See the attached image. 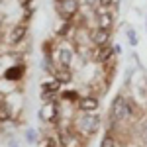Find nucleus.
I'll return each mask as SVG.
<instances>
[{
    "label": "nucleus",
    "instance_id": "obj_12",
    "mask_svg": "<svg viewBox=\"0 0 147 147\" xmlns=\"http://www.w3.org/2000/svg\"><path fill=\"white\" fill-rule=\"evenodd\" d=\"M98 28H104V30H110L112 28V24H114V18H112V14L110 12H104V14H100V18H98Z\"/></svg>",
    "mask_w": 147,
    "mask_h": 147
},
{
    "label": "nucleus",
    "instance_id": "obj_7",
    "mask_svg": "<svg viewBox=\"0 0 147 147\" xmlns=\"http://www.w3.org/2000/svg\"><path fill=\"white\" fill-rule=\"evenodd\" d=\"M39 118L45 120V122H55V120H57V106H55V102H47L45 108H43L41 114H39Z\"/></svg>",
    "mask_w": 147,
    "mask_h": 147
},
{
    "label": "nucleus",
    "instance_id": "obj_1",
    "mask_svg": "<svg viewBox=\"0 0 147 147\" xmlns=\"http://www.w3.org/2000/svg\"><path fill=\"white\" fill-rule=\"evenodd\" d=\"M129 116V102L125 100V96H116L112 102V108H110V120H112V125L116 122H122Z\"/></svg>",
    "mask_w": 147,
    "mask_h": 147
},
{
    "label": "nucleus",
    "instance_id": "obj_24",
    "mask_svg": "<svg viewBox=\"0 0 147 147\" xmlns=\"http://www.w3.org/2000/svg\"><path fill=\"white\" fill-rule=\"evenodd\" d=\"M122 51V45H114V53H120Z\"/></svg>",
    "mask_w": 147,
    "mask_h": 147
},
{
    "label": "nucleus",
    "instance_id": "obj_14",
    "mask_svg": "<svg viewBox=\"0 0 147 147\" xmlns=\"http://www.w3.org/2000/svg\"><path fill=\"white\" fill-rule=\"evenodd\" d=\"M57 80H59V82H69V80H71V71L61 67L57 71Z\"/></svg>",
    "mask_w": 147,
    "mask_h": 147
},
{
    "label": "nucleus",
    "instance_id": "obj_18",
    "mask_svg": "<svg viewBox=\"0 0 147 147\" xmlns=\"http://www.w3.org/2000/svg\"><path fill=\"white\" fill-rule=\"evenodd\" d=\"M127 39H129V45H137V37H136V32L129 28L127 30Z\"/></svg>",
    "mask_w": 147,
    "mask_h": 147
},
{
    "label": "nucleus",
    "instance_id": "obj_5",
    "mask_svg": "<svg viewBox=\"0 0 147 147\" xmlns=\"http://www.w3.org/2000/svg\"><path fill=\"white\" fill-rule=\"evenodd\" d=\"M57 59H59V65L63 69H69L71 61H73V49H69L67 45L59 47V49H57Z\"/></svg>",
    "mask_w": 147,
    "mask_h": 147
},
{
    "label": "nucleus",
    "instance_id": "obj_25",
    "mask_svg": "<svg viewBox=\"0 0 147 147\" xmlns=\"http://www.w3.org/2000/svg\"><path fill=\"white\" fill-rule=\"evenodd\" d=\"M10 147H22V145H20V143H12Z\"/></svg>",
    "mask_w": 147,
    "mask_h": 147
},
{
    "label": "nucleus",
    "instance_id": "obj_9",
    "mask_svg": "<svg viewBox=\"0 0 147 147\" xmlns=\"http://www.w3.org/2000/svg\"><path fill=\"white\" fill-rule=\"evenodd\" d=\"M26 34H28V28L24 26V24H18L14 30H12V34H10V43H20L24 37H26Z\"/></svg>",
    "mask_w": 147,
    "mask_h": 147
},
{
    "label": "nucleus",
    "instance_id": "obj_16",
    "mask_svg": "<svg viewBox=\"0 0 147 147\" xmlns=\"http://www.w3.org/2000/svg\"><path fill=\"white\" fill-rule=\"evenodd\" d=\"M100 147H116V141H114V137H112V136H104V137H102Z\"/></svg>",
    "mask_w": 147,
    "mask_h": 147
},
{
    "label": "nucleus",
    "instance_id": "obj_10",
    "mask_svg": "<svg viewBox=\"0 0 147 147\" xmlns=\"http://www.w3.org/2000/svg\"><path fill=\"white\" fill-rule=\"evenodd\" d=\"M112 55H114V47H108V45L98 47V49H96V53H94L96 61H108Z\"/></svg>",
    "mask_w": 147,
    "mask_h": 147
},
{
    "label": "nucleus",
    "instance_id": "obj_17",
    "mask_svg": "<svg viewBox=\"0 0 147 147\" xmlns=\"http://www.w3.org/2000/svg\"><path fill=\"white\" fill-rule=\"evenodd\" d=\"M61 96H63L65 100H77V98H79V94H77V92H73V90H65Z\"/></svg>",
    "mask_w": 147,
    "mask_h": 147
},
{
    "label": "nucleus",
    "instance_id": "obj_3",
    "mask_svg": "<svg viewBox=\"0 0 147 147\" xmlns=\"http://www.w3.org/2000/svg\"><path fill=\"white\" fill-rule=\"evenodd\" d=\"M79 0H55V8L59 12V16L65 18L67 22L79 12Z\"/></svg>",
    "mask_w": 147,
    "mask_h": 147
},
{
    "label": "nucleus",
    "instance_id": "obj_20",
    "mask_svg": "<svg viewBox=\"0 0 147 147\" xmlns=\"http://www.w3.org/2000/svg\"><path fill=\"white\" fill-rule=\"evenodd\" d=\"M69 30H71V24H65V26H63V28H61V32H59V34H61V35H67V32H69Z\"/></svg>",
    "mask_w": 147,
    "mask_h": 147
},
{
    "label": "nucleus",
    "instance_id": "obj_15",
    "mask_svg": "<svg viewBox=\"0 0 147 147\" xmlns=\"http://www.w3.org/2000/svg\"><path fill=\"white\" fill-rule=\"evenodd\" d=\"M26 139H28V143H35V141H37V134H35L34 127H28V131H26Z\"/></svg>",
    "mask_w": 147,
    "mask_h": 147
},
{
    "label": "nucleus",
    "instance_id": "obj_22",
    "mask_svg": "<svg viewBox=\"0 0 147 147\" xmlns=\"http://www.w3.org/2000/svg\"><path fill=\"white\" fill-rule=\"evenodd\" d=\"M96 2H98V0H84V4H86V6H94Z\"/></svg>",
    "mask_w": 147,
    "mask_h": 147
},
{
    "label": "nucleus",
    "instance_id": "obj_19",
    "mask_svg": "<svg viewBox=\"0 0 147 147\" xmlns=\"http://www.w3.org/2000/svg\"><path fill=\"white\" fill-rule=\"evenodd\" d=\"M114 2H116V0H98V4H100L102 8H106V10H108V8L112 6Z\"/></svg>",
    "mask_w": 147,
    "mask_h": 147
},
{
    "label": "nucleus",
    "instance_id": "obj_4",
    "mask_svg": "<svg viewBox=\"0 0 147 147\" xmlns=\"http://www.w3.org/2000/svg\"><path fill=\"white\" fill-rule=\"evenodd\" d=\"M92 43L96 47H102L108 43V39H110V30H104V28H96L94 32H92Z\"/></svg>",
    "mask_w": 147,
    "mask_h": 147
},
{
    "label": "nucleus",
    "instance_id": "obj_23",
    "mask_svg": "<svg viewBox=\"0 0 147 147\" xmlns=\"http://www.w3.org/2000/svg\"><path fill=\"white\" fill-rule=\"evenodd\" d=\"M143 141H145V145H147V125L143 127Z\"/></svg>",
    "mask_w": 147,
    "mask_h": 147
},
{
    "label": "nucleus",
    "instance_id": "obj_11",
    "mask_svg": "<svg viewBox=\"0 0 147 147\" xmlns=\"http://www.w3.org/2000/svg\"><path fill=\"white\" fill-rule=\"evenodd\" d=\"M59 88H61V82L59 80H47V82H43L41 84V92H47V94H55V92H59Z\"/></svg>",
    "mask_w": 147,
    "mask_h": 147
},
{
    "label": "nucleus",
    "instance_id": "obj_26",
    "mask_svg": "<svg viewBox=\"0 0 147 147\" xmlns=\"http://www.w3.org/2000/svg\"><path fill=\"white\" fill-rule=\"evenodd\" d=\"M145 147H147V145H145Z\"/></svg>",
    "mask_w": 147,
    "mask_h": 147
},
{
    "label": "nucleus",
    "instance_id": "obj_13",
    "mask_svg": "<svg viewBox=\"0 0 147 147\" xmlns=\"http://www.w3.org/2000/svg\"><path fill=\"white\" fill-rule=\"evenodd\" d=\"M12 118V108L6 102H0V124H6Z\"/></svg>",
    "mask_w": 147,
    "mask_h": 147
},
{
    "label": "nucleus",
    "instance_id": "obj_21",
    "mask_svg": "<svg viewBox=\"0 0 147 147\" xmlns=\"http://www.w3.org/2000/svg\"><path fill=\"white\" fill-rule=\"evenodd\" d=\"M45 147H57V143L53 141V139H47V141H45Z\"/></svg>",
    "mask_w": 147,
    "mask_h": 147
},
{
    "label": "nucleus",
    "instance_id": "obj_6",
    "mask_svg": "<svg viewBox=\"0 0 147 147\" xmlns=\"http://www.w3.org/2000/svg\"><path fill=\"white\" fill-rule=\"evenodd\" d=\"M79 108L82 112H94L96 108H98V100H96V96H82L79 100Z\"/></svg>",
    "mask_w": 147,
    "mask_h": 147
},
{
    "label": "nucleus",
    "instance_id": "obj_2",
    "mask_svg": "<svg viewBox=\"0 0 147 147\" xmlns=\"http://www.w3.org/2000/svg\"><path fill=\"white\" fill-rule=\"evenodd\" d=\"M79 127H80V131L92 136V134L100 127V116L94 114V112H84L79 120Z\"/></svg>",
    "mask_w": 147,
    "mask_h": 147
},
{
    "label": "nucleus",
    "instance_id": "obj_8",
    "mask_svg": "<svg viewBox=\"0 0 147 147\" xmlns=\"http://www.w3.org/2000/svg\"><path fill=\"white\" fill-rule=\"evenodd\" d=\"M24 65H12L10 69H6V73H4V79L6 80H20L24 77Z\"/></svg>",
    "mask_w": 147,
    "mask_h": 147
}]
</instances>
